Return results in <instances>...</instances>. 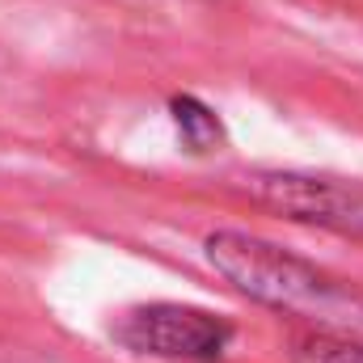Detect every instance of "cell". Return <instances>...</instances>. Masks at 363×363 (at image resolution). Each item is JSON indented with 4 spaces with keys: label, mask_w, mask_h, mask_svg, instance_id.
<instances>
[{
    "label": "cell",
    "mask_w": 363,
    "mask_h": 363,
    "mask_svg": "<svg viewBox=\"0 0 363 363\" xmlns=\"http://www.w3.org/2000/svg\"><path fill=\"white\" fill-rule=\"evenodd\" d=\"M169 114H174V127H178L182 144L190 152H211L224 144V127H220V114L211 106H203L199 97L190 93H178L169 97Z\"/></svg>",
    "instance_id": "277c9868"
},
{
    "label": "cell",
    "mask_w": 363,
    "mask_h": 363,
    "mask_svg": "<svg viewBox=\"0 0 363 363\" xmlns=\"http://www.w3.org/2000/svg\"><path fill=\"white\" fill-rule=\"evenodd\" d=\"M114 338L127 351L157 355V359L216 363L233 342V325L194 304H144L118 317Z\"/></svg>",
    "instance_id": "7a4b0ae2"
},
{
    "label": "cell",
    "mask_w": 363,
    "mask_h": 363,
    "mask_svg": "<svg viewBox=\"0 0 363 363\" xmlns=\"http://www.w3.org/2000/svg\"><path fill=\"white\" fill-rule=\"evenodd\" d=\"M245 194L287 220L334 228V233H363V186L317 174H250Z\"/></svg>",
    "instance_id": "3957f363"
},
{
    "label": "cell",
    "mask_w": 363,
    "mask_h": 363,
    "mask_svg": "<svg viewBox=\"0 0 363 363\" xmlns=\"http://www.w3.org/2000/svg\"><path fill=\"white\" fill-rule=\"evenodd\" d=\"M291 363H363V342H351L330 330L300 334L291 342Z\"/></svg>",
    "instance_id": "5b68a950"
},
{
    "label": "cell",
    "mask_w": 363,
    "mask_h": 363,
    "mask_svg": "<svg viewBox=\"0 0 363 363\" xmlns=\"http://www.w3.org/2000/svg\"><path fill=\"white\" fill-rule=\"evenodd\" d=\"M207 262L224 274L241 296L267 304L274 313L334 321V325H363V291L330 279L304 258H291L271 241L245 233H211Z\"/></svg>",
    "instance_id": "6da1fadb"
}]
</instances>
